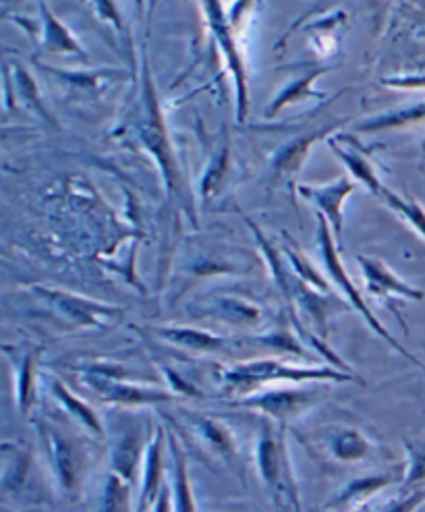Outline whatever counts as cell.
<instances>
[{
  "label": "cell",
  "instance_id": "cell-10",
  "mask_svg": "<svg viewBox=\"0 0 425 512\" xmlns=\"http://www.w3.org/2000/svg\"><path fill=\"white\" fill-rule=\"evenodd\" d=\"M166 436L162 428H156L152 438H148L146 454H144V469H141V490L137 510L146 512L156 502L160 490L164 488V444Z\"/></svg>",
  "mask_w": 425,
  "mask_h": 512
},
{
  "label": "cell",
  "instance_id": "cell-17",
  "mask_svg": "<svg viewBox=\"0 0 425 512\" xmlns=\"http://www.w3.org/2000/svg\"><path fill=\"white\" fill-rule=\"evenodd\" d=\"M168 450H170V459H173V483H170V492H173V508L175 512H197L191 483L187 477L185 452L181 450L175 434H168Z\"/></svg>",
  "mask_w": 425,
  "mask_h": 512
},
{
  "label": "cell",
  "instance_id": "cell-11",
  "mask_svg": "<svg viewBox=\"0 0 425 512\" xmlns=\"http://www.w3.org/2000/svg\"><path fill=\"white\" fill-rule=\"evenodd\" d=\"M396 481L394 473H374V475H363L357 479H351L343 490H338L328 500L330 512H351L365 508L367 500H372L378 492L390 488Z\"/></svg>",
  "mask_w": 425,
  "mask_h": 512
},
{
  "label": "cell",
  "instance_id": "cell-9",
  "mask_svg": "<svg viewBox=\"0 0 425 512\" xmlns=\"http://www.w3.org/2000/svg\"><path fill=\"white\" fill-rule=\"evenodd\" d=\"M353 191L355 183L347 177H338L334 183L322 187H299V193L320 210V216H324L328 224H332L334 237H340V233H343V204L349 195H353Z\"/></svg>",
  "mask_w": 425,
  "mask_h": 512
},
{
  "label": "cell",
  "instance_id": "cell-27",
  "mask_svg": "<svg viewBox=\"0 0 425 512\" xmlns=\"http://www.w3.org/2000/svg\"><path fill=\"white\" fill-rule=\"evenodd\" d=\"M423 502H425V486L405 492L401 498L388 502L378 512H415Z\"/></svg>",
  "mask_w": 425,
  "mask_h": 512
},
{
  "label": "cell",
  "instance_id": "cell-4",
  "mask_svg": "<svg viewBox=\"0 0 425 512\" xmlns=\"http://www.w3.org/2000/svg\"><path fill=\"white\" fill-rule=\"evenodd\" d=\"M322 394L314 388H268L260 390L247 398H241L239 405L249 407V409H258L266 413L270 419L276 423L285 425L289 421L299 419L305 415L309 409H314Z\"/></svg>",
  "mask_w": 425,
  "mask_h": 512
},
{
  "label": "cell",
  "instance_id": "cell-18",
  "mask_svg": "<svg viewBox=\"0 0 425 512\" xmlns=\"http://www.w3.org/2000/svg\"><path fill=\"white\" fill-rule=\"evenodd\" d=\"M328 144H330V148L334 150V154L345 162V166L349 168V173H351L357 181H361L367 189H370L372 193H376L378 197L384 193L386 187H384V183L380 181L378 170H376V166L372 164L370 158H367L365 154H361L357 148L338 146L334 139H330Z\"/></svg>",
  "mask_w": 425,
  "mask_h": 512
},
{
  "label": "cell",
  "instance_id": "cell-31",
  "mask_svg": "<svg viewBox=\"0 0 425 512\" xmlns=\"http://www.w3.org/2000/svg\"><path fill=\"white\" fill-rule=\"evenodd\" d=\"M5 135H9V131H0V137H5Z\"/></svg>",
  "mask_w": 425,
  "mask_h": 512
},
{
  "label": "cell",
  "instance_id": "cell-26",
  "mask_svg": "<svg viewBox=\"0 0 425 512\" xmlns=\"http://www.w3.org/2000/svg\"><path fill=\"white\" fill-rule=\"evenodd\" d=\"M320 75H322V71H314V73L305 75L303 79H297L295 83H291L289 88L282 90V94L272 102V106H270V110H268V115H270V117L276 115V112H278L280 108H285L287 104L299 100L301 96H314V92H307V90H309V85L314 83Z\"/></svg>",
  "mask_w": 425,
  "mask_h": 512
},
{
  "label": "cell",
  "instance_id": "cell-24",
  "mask_svg": "<svg viewBox=\"0 0 425 512\" xmlns=\"http://www.w3.org/2000/svg\"><path fill=\"white\" fill-rule=\"evenodd\" d=\"M380 197L384 199L388 208H392L394 212H399L413 226V229L425 239V210H423V206H419L415 199H405V197L396 195L388 189H384V193Z\"/></svg>",
  "mask_w": 425,
  "mask_h": 512
},
{
  "label": "cell",
  "instance_id": "cell-14",
  "mask_svg": "<svg viewBox=\"0 0 425 512\" xmlns=\"http://www.w3.org/2000/svg\"><path fill=\"white\" fill-rule=\"evenodd\" d=\"M189 425L197 442H200L210 454H214V457L222 461H233L237 457L235 438L224 423L204 415H191Z\"/></svg>",
  "mask_w": 425,
  "mask_h": 512
},
{
  "label": "cell",
  "instance_id": "cell-8",
  "mask_svg": "<svg viewBox=\"0 0 425 512\" xmlns=\"http://www.w3.org/2000/svg\"><path fill=\"white\" fill-rule=\"evenodd\" d=\"M359 266L363 272L365 280V289L372 297L388 301L392 297H401V299H411V301H421L423 293L405 280L396 276L382 260H372V258H359Z\"/></svg>",
  "mask_w": 425,
  "mask_h": 512
},
{
  "label": "cell",
  "instance_id": "cell-21",
  "mask_svg": "<svg viewBox=\"0 0 425 512\" xmlns=\"http://www.w3.org/2000/svg\"><path fill=\"white\" fill-rule=\"evenodd\" d=\"M419 123H425V102L384 112V115H378L370 121H365L357 129L370 133V131H384V129H396V127H407V125H419Z\"/></svg>",
  "mask_w": 425,
  "mask_h": 512
},
{
  "label": "cell",
  "instance_id": "cell-16",
  "mask_svg": "<svg viewBox=\"0 0 425 512\" xmlns=\"http://www.w3.org/2000/svg\"><path fill=\"white\" fill-rule=\"evenodd\" d=\"M166 343H173L177 347H183L193 353H218L226 349V340L210 334L206 330H197V328H179V326H166V328H156L154 330Z\"/></svg>",
  "mask_w": 425,
  "mask_h": 512
},
{
  "label": "cell",
  "instance_id": "cell-22",
  "mask_svg": "<svg viewBox=\"0 0 425 512\" xmlns=\"http://www.w3.org/2000/svg\"><path fill=\"white\" fill-rule=\"evenodd\" d=\"M328 131H330V129H322V131L316 133V135L311 133V135H305V137H299V139L291 141L289 146H285V148H282V150L276 154V158H274L276 168L282 170V173H285V175L297 173L299 166H301L303 160L307 158L309 148L314 146L316 141H318L320 137H324Z\"/></svg>",
  "mask_w": 425,
  "mask_h": 512
},
{
  "label": "cell",
  "instance_id": "cell-12",
  "mask_svg": "<svg viewBox=\"0 0 425 512\" xmlns=\"http://www.w3.org/2000/svg\"><path fill=\"white\" fill-rule=\"evenodd\" d=\"M206 13L210 15V25H212V32L216 36V42L222 48V54L226 56V61H229L235 79H237V92H239V121L245 119V112L249 108V98H247V83H245V69H243V61L239 56V50L233 42V34L229 30V25L224 23L222 17V9L218 3H208L206 5Z\"/></svg>",
  "mask_w": 425,
  "mask_h": 512
},
{
  "label": "cell",
  "instance_id": "cell-30",
  "mask_svg": "<svg viewBox=\"0 0 425 512\" xmlns=\"http://www.w3.org/2000/svg\"><path fill=\"white\" fill-rule=\"evenodd\" d=\"M417 36H419V38H425V27H423V30L417 32Z\"/></svg>",
  "mask_w": 425,
  "mask_h": 512
},
{
  "label": "cell",
  "instance_id": "cell-3",
  "mask_svg": "<svg viewBox=\"0 0 425 512\" xmlns=\"http://www.w3.org/2000/svg\"><path fill=\"white\" fill-rule=\"evenodd\" d=\"M318 218H320V224H318V239H320V249H322V255H324L328 276L334 278V282H336L338 287L343 289V293L347 295L349 305H353V307L359 311V314L365 318V322L372 326L374 332H378L392 349H396L401 355H405V357H407L409 361H413L417 367L425 369V365H423L419 359H415L405 347H401L399 343H396V340L390 336V332L376 320V316L372 314V311L367 309V305H365V301H363L359 289H355V284L351 282V278L347 276V272H345V268H343V262H340V258H338V249H336V245H334V237L330 235V224H328V220H326L324 216H318Z\"/></svg>",
  "mask_w": 425,
  "mask_h": 512
},
{
  "label": "cell",
  "instance_id": "cell-32",
  "mask_svg": "<svg viewBox=\"0 0 425 512\" xmlns=\"http://www.w3.org/2000/svg\"><path fill=\"white\" fill-rule=\"evenodd\" d=\"M351 512H367L365 508H361V510H351Z\"/></svg>",
  "mask_w": 425,
  "mask_h": 512
},
{
  "label": "cell",
  "instance_id": "cell-6",
  "mask_svg": "<svg viewBox=\"0 0 425 512\" xmlns=\"http://www.w3.org/2000/svg\"><path fill=\"white\" fill-rule=\"evenodd\" d=\"M85 384H88L100 401L104 403H115V405H154V403H168L175 401V394L152 388V386H141L133 382H125L121 378H108V376H96L88 374L85 376Z\"/></svg>",
  "mask_w": 425,
  "mask_h": 512
},
{
  "label": "cell",
  "instance_id": "cell-19",
  "mask_svg": "<svg viewBox=\"0 0 425 512\" xmlns=\"http://www.w3.org/2000/svg\"><path fill=\"white\" fill-rule=\"evenodd\" d=\"M52 394H54L56 401H59L65 407V411L79 425H83L85 430L92 432L94 436H100V438L104 436V425H102L98 413L90 405H85L83 401H79L75 394H71V390L63 382H59V380L52 382Z\"/></svg>",
  "mask_w": 425,
  "mask_h": 512
},
{
  "label": "cell",
  "instance_id": "cell-29",
  "mask_svg": "<svg viewBox=\"0 0 425 512\" xmlns=\"http://www.w3.org/2000/svg\"><path fill=\"white\" fill-rule=\"evenodd\" d=\"M384 85H392V88H405V90H425V67L421 71L403 73L399 77L384 79Z\"/></svg>",
  "mask_w": 425,
  "mask_h": 512
},
{
  "label": "cell",
  "instance_id": "cell-2",
  "mask_svg": "<svg viewBox=\"0 0 425 512\" xmlns=\"http://www.w3.org/2000/svg\"><path fill=\"white\" fill-rule=\"evenodd\" d=\"M40 436L48 452L56 486L67 498H77L83 488L85 473H88V450L83 448V444L63 436L59 430L50 428V425H42Z\"/></svg>",
  "mask_w": 425,
  "mask_h": 512
},
{
  "label": "cell",
  "instance_id": "cell-1",
  "mask_svg": "<svg viewBox=\"0 0 425 512\" xmlns=\"http://www.w3.org/2000/svg\"><path fill=\"white\" fill-rule=\"evenodd\" d=\"M345 369L334 367H297L278 359H258L224 367L220 384L226 394L251 396L270 384H305V382H351Z\"/></svg>",
  "mask_w": 425,
  "mask_h": 512
},
{
  "label": "cell",
  "instance_id": "cell-20",
  "mask_svg": "<svg viewBox=\"0 0 425 512\" xmlns=\"http://www.w3.org/2000/svg\"><path fill=\"white\" fill-rule=\"evenodd\" d=\"M36 359L38 351L27 349L21 353L15 365V382H17V405L23 415H27L36 401Z\"/></svg>",
  "mask_w": 425,
  "mask_h": 512
},
{
  "label": "cell",
  "instance_id": "cell-5",
  "mask_svg": "<svg viewBox=\"0 0 425 512\" xmlns=\"http://www.w3.org/2000/svg\"><path fill=\"white\" fill-rule=\"evenodd\" d=\"M38 293L56 309L59 314L69 320L71 324L85 326V328H104L112 322H117L123 311L117 307H108L104 303H96L90 299H83L79 295L63 293V291H46L38 289Z\"/></svg>",
  "mask_w": 425,
  "mask_h": 512
},
{
  "label": "cell",
  "instance_id": "cell-23",
  "mask_svg": "<svg viewBox=\"0 0 425 512\" xmlns=\"http://www.w3.org/2000/svg\"><path fill=\"white\" fill-rule=\"evenodd\" d=\"M98 512H131V483L117 473H110L104 483Z\"/></svg>",
  "mask_w": 425,
  "mask_h": 512
},
{
  "label": "cell",
  "instance_id": "cell-15",
  "mask_svg": "<svg viewBox=\"0 0 425 512\" xmlns=\"http://www.w3.org/2000/svg\"><path fill=\"white\" fill-rule=\"evenodd\" d=\"M204 307L206 311H202L200 316H214L233 326H258L264 318V311L258 305H253L239 297H229V295L214 297Z\"/></svg>",
  "mask_w": 425,
  "mask_h": 512
},
{
  "label": "cell",
  "instance_id": "cell-7",
  "mask_svg": "<svg viewBox=\"0 0 425 512\" xmlns=\"http://www.w3.org/2000/svg\"><path fill=\"white\" fill-rule=\"evenodd\" d=\"M328 457L338 463H363L378 457L380 446L357 425H332L322 436Z\"/></svg>",
  "mask_w": 425,
  "mask_h": 512
},
{
  "label": "cell",
  "instance_id": "cell-25",
  "mask_svg": "<svg viewBox=\"0 0 425 512\" xmlns=\"http://www.w3.org/2000/svg\"><path fill=\"white\" fill-rule=\"evenodd\" d=\"M44 17H46V48L48 50L83 54V50L75 44V40L69 36L65 27L59 21H56L46 9H44Z\"/></svg>",
  "mask_w": 425,
  "mask_h": 512
},
{
  "label": "cell",
  "instance_id": "cell-28",
  "mask_svg": "<svg viewBox=\"0 0 425 512\" xmlns=\"http://www.w3.org/2000/svg\"><path fill=\"white\" fill-rule=\"evenodd\" d=\"M229 168V148H222L220 150V154L216 156V160H214V164H212V168L208 170V175H206V179H204V185H202V193L204 195H210L212 191H216L218 189V183H220V177L224 175V170Z\"/></svg>",
  "mask_w": 425,
  "mask_h": 512
},
{
  "label": "cell",
  "instance_id": "cell-13",
  "mask_svg": "<svg viewBox=\"0 0 425 512\" xmlns=\"http://www.w3.org/2000/svg\"><path fill=\"white\" fill-rule=\"evenodd\" d=\"M255 463L268 486H278L287 471V450L282 442V432H274L270 425H264L258 446H255Z\"/></svg>",
  "mask_w": 425,
  "mask_h": 512
}]
</instances>
